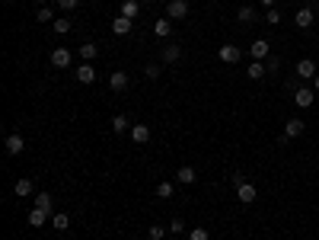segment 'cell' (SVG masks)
<instances>
[{
    "label": "cell",
    "mask_w": 319,
    "mask_h": 240,
    "mask_svg": "<svg viewBox=\"0 0 319 240\" xmlns=\"http://www.w3.org/2000/svg\"><path fill=\"white\" fill-rule=\"evenodd\" d=\"M166 16H169V20H185V16H188V4H185V0H169V4H166Z\"/></svg>",
    "instance_id": "obj_1"
},
{
    "label": "cell",
    "mask_w": 319,
    "mask_h": 240,
    "mask_svg": "<svg viewBox=\"0 0 319 240\" xmlns=\"http://www.w3.org/2000/svg\"><path fill=\"white\" fill-rule=\"evenodd\" d=\"M4 148H7V154H10V157H16V154H23L26 151V141H23V135H7V141H4Z\"/></svg>",
    "instance_id": "obj_2"
},
{
    "label": "cell",
    "mask_w": 319,
    "mask_h": 240,
    "mask_svg": "<svg viewBox=\"0 0 319 240\" xmlns=\"http://www.w3.org/2000/svg\"><path fill=\"white\" fill-rule=\"evenodd\" d=\"M313 99H316V90L313 87H300L294 93V102H297L300 109H309V106H313Z\"/></svg>",
    "instance_id": "obj_3"
},
{
    "label": "cell",
    "mask_w": 319,
    "mask_h": 240,
    "mask_svg": "<svg viewBox=\"0 0 319 240\" xmlns=\"http://www.w3.org/2000/svg\"><path fill=\"white\" fill-rule=\"evenodd\" d=\"M217 58L223 64H236L239 58H243V51H239L236 45H220V51H217Z\"/></svg>",
    "instance_id": "obj_4"
},
{
    "label": "cell",
    "mask_w": 319,
    "mask_h": 240,
    "mask_svg": "<svg viewBox=\"0 0 319 240\" xmlns=\"http://www.w3.org/2000/svg\"><path fill=\"white\" fill-rule=\"evenodd\" d=\"M294 23H297V29H309V26L316 23V13L309 10V7H300L297 16H294Z\"/></svg>",
    "instance_id": "obj_5"
},
{
    "label": "cell",
    "mask_w": 319,
    "mask_h": 240,
    "mask_svg": "<svg viewBox=\"0 0 319 240\" xmlns=\"http://www.w3.org/2000/svg\"><path fill=\"white\" fill-rule=\"evenodd\" d=\"M303 128H306V122H300V118H287V122H284V138H300V135H303Z\"/></svg>",
    "instance_id": "obj_6"
},
{
    "label": "cell",
    "mask_w": 319,
    "mask_h": 240,
    "mask_svg": "<svg viewBox=\"0 0 319 240\" xmlns=\"http://www.w3.org/2000/svg\"><path fill=\"white\" fill-rule=\"evenodd\" d=\"M74 74H77V80H80V83H93V80H96V67H93V61H83Z\"/></svg>",
    "instance_id": "obj_7"
},
{
    "label": "cell",
    "mask_w": 319,
    "mask_h": 240,
    "mask_svg": "<svg viewBox=\"0 0 319 240\" xmlns=\"http://www.w3.org/2000/svg\"><path fill=\"white\" fill-rule=\"evenodd\" d=\"M255 195H258V192H255V186H252V183L236 186V199L243 202V205H252V202H255Z\"/></svg>",
    "instance_id": "obj_8"
},
{
    "label": "cell",
    "mask_w": 319,
    "mask_h": 240,
    "mask_svg": "<svg viewBox=\"0 0 319 240\" xmlns=\"http://www.w3.org/2000/svg\"><path fill=\"white\" fill-rule=\"evenodd\" d=\"M131 141H134V144H147V141H150V128L144 125V122L131 125Z\"/></svg>",
    "instance_id": "obj_9"
},
{
    "label": "cell",
    "mask_w": 319,
    "mask_h": 240,
    "mask_svg": "<svg viewBox=\"0 0 319 240\" xmlns=\"http://www.w3.org/2000/svg\"><path fill=\"white\" fill-rule=\"evenodd\" d=\"M176 179H179V183H185V186H192L195 179H198V170L185 164V167H179V170H176Z\"/></svg>",
    "instance_id": "obj_10"
},
{
    "label": "cell",
    "mask_w": 319,
    "mask_h": 240,
    "mask_svg": "<svg viewBox=\"0 0 319 240\" xmlns=\"http://www.w3.org/2000/svg\"><path fill=\"white\" fill-rule=\"evenodd\" d=\"M51 64H55V67H71V51H67V48H55V51H51Z\"/></svg>",
    "instance_id": "obj_11"
},
{
    "label": "cell",
    "mask_w": 319,
    "mask_h": 240,
    "mask_svg": "<svg viewBox=\"0 0 319 240\" xmlns=\"http://www.w3.org/2000/svg\"><path fill=\"white\" fill-rule=\"evenodd\" d=\"M131 26H134V20L118 16V20H112V32H115V36H128V32H131Z\"/></svg>",
    "instance_id": "obj_12"
},
{
    "label": "cell",
    "mask_w": 319,
    "mask_h": 240,
    "mask_svg": "<svg viewBox=\"0 0 319 240\" xmlns=\"http://www.w3.org/2000/svg\"><path fill=\"white\" fill-rule=\"evenodd\" d=\"M249 51H252V61H265V58H268V42H265V39H255Z\"/></svg>",
    "instance_id": "obj_13"
},
{
    "label": "cell",
    "mask_w": 319,
    "mask_h": 240,
    "mask_svg": "<svg viewBox=\"0 0 319 240\" xmlns=\"http://www.w3.org/2000/svg\"><path fill=\"white\" fill-rule=\"evenodd\" d=\"M109 87L115 90V93H122V90L128 87V74H125V71H112V77H109Z\"/></svg>",
    "instance_id": "obj_14"
},
{
    "label": "cell",
    "mask_w": 319,
    "mask_h": 240,
    "mask_svg": "<svg viewBox=\"0 0 319 240\" xmlns=\"http://www.w3.org/2000/svg\"><path fill=\"white\" fill-rule=\"evenodd\" d=\"M297 74L303 77V80H313V77H316V64L309 61V58H303V61H297Z\"/></svg>",
    "instance_id": "obj_15"
},
{
    "label": "cell",
    "mask_w": 319,
    "mask_h": 240,
    "mask_svg": "<svg viewBox=\"0 0 319 240\" xmlns=\"http://www.w3.org/2000/svg\"><path fill=\"white\" fill-rule=\"evenodd\" d=\"M96 55H99V45H96V42H83V45H80V58H83V61H93Z\"/></svg>",
    "instance_id": "obj_16"
},
{
    "label": "cell",
    "mask_w": 319,
    "mask_h": 240,
    "mask_svg": "<svg viewBox=\"0 0 319 240\" xmlns=\"http://www.w3.org/2000/svg\"><path fill=\"white\" fill-rule=\"evenodd\" d=\"M179 58H182V48H179V45H166V48H163V61H166V64H176Z\"/></svg>",
    "instance_id": "obj_17"
},
{
    "label": "cell",
    "mask_w": 319,
    "mask_h": 240,
    "mask_svg": "<svg viewBox=\"0 0 319 240\" xmlns=\"http://www.w3.org/2000/svg\"><path fill=\"white\" fill-rule=\"evenodd\" d=\"M265 74H268V67L262 61H249V80H262Z\"/></svg>",
    "instance_id": "obj_18"
},
{
    "label": "cell",
    "mask_w": 319,
    "mask_h": 240,
    "mask_svg": "<svg viewBox=\"0 0 319 240\" xmlns=\"http://www.w3.org/2000/svg\"><path fill=\"white\" fill-rule=\"evenodd\" d=\"M13 192L20 195V199H26V195H32V179H16V183H13Z\"/></svg>",
    "instance_id": "obj_19"
},
{
    "label": "cell",
    "mask_w": 319,
    "mask_h": 240,
    "mask_svg": "<svg viewBox=\"0 0 319 240\" xmlns=\"http://www.w3.org/2000/svg\"><path fill=\"white\" fill-rule=\"evenodd\" d=\"M51 227H55V230H67V227H71V215H64V211L51 215Z\"/></svg>",
    "instance_id": "obj_20"
},
{
    "label": "cell",
    "mask_w": 319,
    "mask_h": 240,
    "mask_svg": "<svg viewBox=\"0 0 319 240\" xmlns=\"http://www.w3.org/2000/svg\"><path fill=\"white\" fill-rule=\"evenodd\" d=\"M137 13H141V4H137V0H125V4H122V16L137 20Z\"/></svg>",
    "instance_id": "obj_21"
},
{
    "label": "cell",
    "mask_w": 319,
    "mask_h": 240,
    "mask_svg": "<svg viewBox=\"0 0 319 240\" xmlns=\"http://www.w3.org/2000/svg\"><path fill=\"white\" fill-rule=\"evenodd\" d=\"M45 221H48V211H42V208H32V211H29V224H32V227H42Z\"/></svg>",
    "instance_id": "obj_22"
},
{
    "label": "cell",
    "mask_w": 319,
    "mask_h": 240,
    "mask_svg": "<svg viewBox=\"0 0 319 240\" xmlns=\"http://www.w3.org/2000/svg\"><path fill=\"white\" fill-rule=\"evenodd\" d=\"M36 208H42V211H48V215H51L55 202H51V195H48V192H39V195H36Z\"/></svg>",
    "instance_id": "obj_23"
},
{
    "label": "cell",
    "mask_w": 319,
    "mask_h": 240,
    "mask_svg": "<svg viewBox=\"0 0 319 240\" xmlns=\"http://www.w3.org/2000/svg\"><path fill=\"white\" fill-rule=\"evenodd\" d=\"M153 32H157L160 39H166L172 32V20H157V26H153Z\"/></svg>",
    "instance_id": "obj_24"
},
{
    "label": "cell",
    "mask_w": 319,
    "mask_h": 240,
    "mask_svg": "<svg viewBox=\"0 0 319 240\" xmlns=\"http://www.w3.org/2000/svg\"><path fill=\"white\" fill-rule=\"evenodd\" d=\"M236 20H239V23H255V10H252V7H239Z\"/></svg>",
    "instance_id": "obj_25"
},
{
    "label": "cell",
    "mask_w": 319,
    "mask_h": 240,
    "mask_svg": "<svg viewBox=\"0 0 319 240\" xmlns=\"http://www.w3.org/2000/svg\"><path fill=\"white\" fill-rule=\"evenodd\" d=\"M112 132H115V135L128 132V118H125V115H115V118H112Z\"/></svg>",
    "instance_id": "obj_26"
},
{
    "label": "cell",
    "mask_w": 319,
    "mask_h": 240,
    "mask_svg": "<svg viewBox=\"0 0 319 240\" xmlns=\"http://www.w3.org/2000/svg\"><path fill=\"white\" fill-rule=\"evenodd\" d=\"M147 234H150V240H166V227H163V224H150Z\"/></svg>",
    "instance_id": "obj_27"
},
{
    "label": "cell",
    "mask_w": 319,
    "mask_h": 240,
    "mask_svg": "<svg viewBox=\"0 0 319 240\" xmlns=\"http://www.w3.org/2000/svg\"><path fill=\"white\" fill-rule=\"evenodd\" d=\"M36 20H39V23H48V20H55V10H51V7H39Z\"/></svg>",
    "instance_id": "obj_28"
},
{
    "label": "cell",
    "mask_w": 319,
    "mask_h": 240,
    "mask_svg": "<svg viewBox=\"0 0 319 240\" xmlns=\"http://www.w3.org/2000/svg\"><path fill=\"white\" fill-rule=\"evenodd\" d=\"M188 240H211V234L204 227H192V230H188Z\"/></svg>",
    "instance_id": "obj_29"
},
{
    "label": "cell",
    "mask_w": 319,
    "mask_h": 240,
    "mask_svg": "<svg viewBox=\"0 0 319 240\" xmlns=\"http://www.w3.org/2000/svg\"><path fill=\"white\" fill-rule=\"evenodd\" d=\"M55 32L58 36H67L71 32V20H55Z\"/></svg>",
    "instance_id": "obj_30"
},
{
    "label": "cell",
    "mask_w": 319,
    "mask_h": 240,
    "mask_svg": "<svg viewBox=\"0 0 319 240\" xmlns=\"http://www.w3.org/2000/svg\"><path fill=\"white\" fill-rule=\"evenodd\" d=\"M265 23H268V26H278V23H281V13H278V7H271V10L265 13Z\"/></svg>",
    "instance_id": "obj_31"
},
{
    "label": "cell",
    "mask_w": 319,
    "mask_h": 240,
    "mask_svg": "<svg viewBox=\"0 0 319 240\" xmlns=\"http://www.w3.org/2000/svg\"><path fill=\"white\" fill-rule=\"evenodd\" d=\"M182 230H185V221H182V218H172V224H169V234L176 237V234H182Z\"/></svg>",
    "instance_id": "obj_32"
},
{
    "label": "cell",
    "mask_w": 319,
    "mask_h": 240,
    "mask_svg": "<svg viewBox=\"0 0 319 240\" xmlns=\"http://www.w3.org/2000/svg\"><path fill=\"white\" fill-rule=\"evenodd\" d=\"M157 195H160V199H169V195H172V183H160L157 186Z\"/></svg>",
    "instance_id": "obj_33"
},
{
    "label": "cell",
    "mask_w": 319,
    "mask_h": 240,
    "mask_svg": "<svg viewBox=\"0 0 319 240\" xmlns=\"http://www.w3.org/2000/svg\"><path fill=\"white\" fill-rule=\"evenodd\" d=\"M230 183H233V186H243V183H246V173H243V170H233V173H230Z\"/></svg>",
    "instance_id": "obj_34"
},
{
    "label": "cell",
    "mask_w": 319,
    "mask_h": 240,
    "mask_svg": "<svg viewBox=\"0 0 319 240\" xmlns=\"http://www.w3.org/2000/svg\"><path fill=\"white\" fill-rule=\"evenodd\" d=\"M144 74H147L150 80H157V77L163 74V67H160V64H147V71H144Z\"/></svg>",
    "instance_id": "obj_35"
},
{
    "label": "cell",
    "mask_w": 319,
    "mask_h": 240,
    "mask_svg": "<svg viewBox=\"0 0 319 240\" xmlns=\"http://www.w3.org/2000/svg\"><path fill=\"white\" fill-rule=\"evenodd\" d=\"M77 4H80V0H58V7H61V10H67V13L77 10Z\"/></svg>",
    "instance_id": "obj_36"
},
{
    "label": "cell",
    "mask_w": 319,
    "mask_h": 240,
    "mask_svg": "<svg viewBox=\"0 0 319 240\" xmlns=\"http://www.w3.org/2000/svg\"><path fill=\"white\" fill-rule=\"evenodd\" d=\"M265 67H268V71H278L281 61H278V58H268V64H265Z\"/></svg>",
    "instance_id": "obj_37"
},
{
    "label": "cell",
    "mask_w": 319,
    "mask_h": 240,
    "mask_svg": "<svg viewBox=\"0 0 319 240\" xmlns=\"http://www.w3.org/2000/svg\"><path fill=\"white\" fill-rule=\"evenodd\" d=\"M274 4H278V0H262V7H268V10H271Z\"/></svg>",
    "instance_id": "obj_38"
},
{
    "label": "cell",
    "mask_w": 319,
    "mask_h": 240,
    "mask_svg": "<svg viewBox=\"0 0 319 240\" xmlns=\"http://www.w3.org/2000/svg\"><path fill=\"white\" fill-rule=\"evenodd\" d=\"M313 90H316V93H319V74H316V77H313Z\"/></svg>",
    "instance_id": "obj_39"
},
{
    "label": "cell",
    "mask_w": 319,
    "mask_h": 240,
    "mask_svg": "<svg viewBox=\"0 0 319 240\" xmlns=\"http://www.w3.org/2000/svg\"><path fill=\"white\" fill-rule=\"evenodd\" d=\"M36 4H39V7H48V4H45V0H36Z\"/></svg>",
    "instance_id": "obj_40"
},
{
    "label": "cell",
    "mask_w": 319,
    "mask_h": 240,
    "mask_svg": "<svg viewBox=\"0 0 319 240\" xmlns=\"http://www.w3.org/2000/svg\"><path fill=\"white\" fill-rule=\"evenodd\" d=\"M166 240H176V237H166Z\"/></svg>",
    "instance_id": "obj_41"
}]
</instances>
